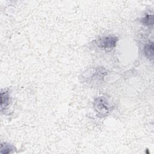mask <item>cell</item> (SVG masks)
<instances>
[{
    "mask_svg": "<svg viewBox=\"0 0 154 154\" xmlns=\"http://www.w3.org/2000/svg\"><path fill=\"white\" fill-rule=\"evenodd\" d=\"M14 149L13 146H12L10 144H5V153H10L11 152V150Z\"/></svg>",
    "mask_w": 154,
    "mask_h": 154,
    "instance_id": "5b68a950",
    "label": "cell"
},
{
    "mask_svg": "<svg viewBox=\"0 0 154 154\" xmlns=\"http://www.w3.org/2000/svg\"><path fill=\"white\" fill-rule=\"evenodd\" d=\"M117 38L115 37L109 36L102 38L99 40L100 46L103 48H111L116 46Z\"/></svg>",
    "mask_w": 154,
    "mask_h": 154,
    "instance_id": "6da1fadb",
    "label": "cell"
},
{
    "mask_svg": "<svg viewBox=\"0 0 154 154\" xmlns=\"http://www.w3.org/2000/svg\"><path fill=\"white\" fill-rule=\"evenodd\" d=\"M142 22L146 25H153V15H147L142 19Z\"/></svg>",
    "mask_w": 154,
    "mask_h": 154,
    "instance_id": "277c9868",
    "label": "cell"
},
{
    "mask_svg": "<svg viewBox=\"0 0 154 154\" xmlns=\"http://www.w3.org/2000/svg\"><path fill=\"white\" fill-rule=\"evenodd\" d=\"M96 107L99 111H100L102 113L103 112H106L108 111V106L106 104L105 100H103L102 98H97L95 101Z\"/></svg>",
    "mask_w": 154,
    "mask_h": 154,
    "instance_id": "7a4b0ae2",
    "label": "cell"
},
{
    "mask_svg": "<svg viewBox=\"0 0 154 154\" xmlns=\"http://www.w3.org/2000/svg\"><path fill=\"white\" fill-rule=\"evenodd\" d=\"M144 54L148 58H150L151 59H153V43H150L149 44H147L144 47Z\"/></svg>",
    "mask_w": 154,
    "mask_h": 154,
    "instance_id": "3957f363",
    "label": "cell"
}]
</instances>
